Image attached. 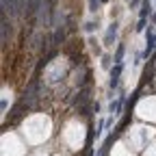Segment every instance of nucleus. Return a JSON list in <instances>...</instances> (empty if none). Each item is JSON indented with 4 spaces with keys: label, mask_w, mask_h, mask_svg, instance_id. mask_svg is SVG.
<instances>
[{
    "label": "nucleus",
    "mask_w": 156,
    "mask_h": 156,
    "mask_svg": "<svg viewBox=\"0 0 156 156\" xmlns=\"http://www.w3.org/2000/svg\"><path fill=\"white\" fill-rule=\"evenodd\" d=\"M2 13L5 15L9 13V17H17L24 13V9L20 5V0H2Z\"/></svg>",
    "instance_id": "nucleus-1"
},
{
    "label": "nucleus",
    "mask_w": 156,
    "mask_h": 156,
    "mask_svg": "<svg viewBox=\"0 0 156 156\" xmlns=\"http://www.w3.org/2000/svg\"><path fill=\"white\" fill-rule=\"evenodd\" d=\"M154 48H156V33L152 30V26H147V30H145V50L141 52V56L147 58L154 52Z\"/></svg>",
    "instance_id": "nucleus-2"
},
{
    "label": "nucleus",
    "mask_w": 156,
    "mask_h": 156,
    "mask_svg": "<svg viewBox=\"0 0 156 156\" xmlns=\"http://www.w3.org/2000/svg\"><path fill=\"white\" fill-rule=\"evenodd\" d=\"M117 30H119V24H117V22H113L108 28H106V33H104V46L106 48H111L113 44H115V39H117Z\"/></svg>",
    "instance_id": "nucleus-3"
},
{
    "label": "nucleus",
    "mask_w": 156,
    "mask_h": 156,
    "mask_svg": "<svg viewBox=\"0 0 156 156\" xmlns=\"http://www.w3.org/2000/svg\"><path fill=\"white\" fill-rule=\"evenodd\" d=\"M65 39V26H58V28H54V37H52V44L54 46H58Z\"/></svg>",
    "instance_id": "nucleus-4"
},
{
    "label": "nucleus",
    "mask_w": 156,
    "mask_h": 156,
    "mask_svg": "<svg viewBox=\"0 0 156 156\" xmlns=\"http://www.w3.org/2000/svg\"><path fill=\"white\" fill-rule=\"evenodd\" d=\"M124 54H126V46L119 44L117 50H115V54H113V63H124Z\"/></svg>",
    "instance_id": "nucleus-5"
},
{
    "label": "nucleus",
    "mask_w": 156,
    "mask_h": 156,
    "mask_svg": "<svg viewBox=\"0 0 156 156\" xmlns=\"http://www.w3.org/2000/svg\"><path fill=\"white\" fill-rule=\"evenodd\" d=\"M113 65H115V63H113V56H111V54H102V56H100V67H102V69L111 72Z\"/></svg>",
    "instance_id": "nucleus-6"
},
{
    "label": "nucleus",
    "mask_w": 156,
    "mask_h": 156,
    "mask_svg": "<svg viewBox=\"0 0 156 156\" xmlns=\"http://www.w3.org/2000/svg\"><path fill=\"white\" fill-rule=\"evenodd\" d=\"M152 5H150V0H143V7L139 11V17H152Z\"/></svg>",
    "instance_id": "nucleus-7"
},
{
    "label": "nucleus",
    "mask_w": 156,
    "mask_h": 156,
    "mask_svg": "<svg viewBox=\"0 0 156 156\" xmlns=\"http://www.w3.org/2000/svg\"><path fill=\"white\" fill-rule=\"evenodd\" d=\"M122 72H124V63H115L113 67H111V76L108 78H122Z\"/></svg>",
    "instance_id": "nucleus-8"
},
{
    "label": "nucleus",
    "mask_w": 156,
    "mask_h": 156,
    "mask_svg": "<svg viewBox=\"0 0 156 156\" xmlns=\"http://www.w3.org/2000/svg\"><path fill=\"white\" fill-rule=\"evenodd\" d=\"M7 35H9V20L2 13V44H7Z\"/></svg>",
    "instance_id": "nucleus-9"
},
{
    "label": "nucleus",
    "mask_w": 156,
    "mask_h": 156,
    "mask_svg": "<svg viewBox=\"0 0 156 156\" xmlns=\"http://www.w3.org/2000/svg\"><path fill=\"white\" fill-rule=\"evenodd\" d=\"M145 26H147V17H139V22H136L134 30H136V33H143V30H145Z\"/></svg>",
    "instance_id": "nucleus-10"
},
{
    "label": "nucleus",
    "mask_w": 156,
    "mask_h": 156,
    "mask_svg": "<svg viewBox=\"0 0 156 156\" xmlns=\"http://www.w3.org/2000/svg\"><path fill=\"white\" fill-rule=\"evenodd\" d=\"M100 5H102V0H89V11L95 13L98 9H100Z\"/></svg>",
    "instance_id": "nucleus-11"
},
{
    "label": "nucleus",
    "mask_w": 156,
    "mask_h": 156,
    "mask_svg": "<svg viewBox=\"0 0 156 156\" xmlns=\"http://www.w3.org/2000/svg\"><path fill=\"white\" fill-rule=\"evenodd\" d=\"M136 100H139V91H134L130 100H126V106H128V111H130V108L134 106V102H136Z\"/></svg>",
    "instance_id": "nucleus-12"
},
{
    "label": "nucleus",
    "mask_w": 156,
    "mask_h": 156,
    "mask_svg": "<svg viewBox=\"0 0 156 156\" xmlns=\"http://www.w3.org/2000/svg\"><path fill=\"white\" fill-rule=\"evenodd\" d=\"M95 28H98V24H95V22H85V30H87V33H93Z\"/></svg>",
    "instance_id": "nucleus-13"
},
{
    "label": "nucleus",
    "mask_w": 156,
    "mask_h": 156,
    "mask_svg": "<svg viewBox=\"0 0 156 156\" xmlns=\"http://www.w3.org/2000/svg\"><path fill=\"white\" fill-rule=\"evenodd\" d=\"M91 108H93V113H100L102 106H100V102H95V104H91Z\"/></svg>",
    "instance_id": "nucleus-14"
},
{
    "label": "nucleus",
    "mask_w": 156,
    "mask_h": 156,
    "mask_svg": "<svg viewBox=\"0 0 156 156\" xmlns=\"http://www.w3.org/2000/svg\"><path fill=\"white\" fill-rule=\"evenodd\" d=\"M113 117H115V115H111L108 119H106V128H113Z\"/></svg>",
    "instance_id": "nucleus-15"
},
{
    "label": "nucleus",
    "mask_w": 156,
    "mask_h": 156,
    "mask_svg": "<svg viewBox=\"0 0 156 156\" xmlns=\"http://www.w3.org/2000/svg\"><path fill=\"white\" fill-rule=\"evenodd\" d=\"M139 7V0H130V9H136Z\"/></svg>",
    "instance_id": "nucleus-16"
},
{
    "label": "nucleus",
    "mask_w": 156,
    "mask_h": 156,
    "mask_svg": "<svg viewBox=\"0 0 156 156\" xmlns=\"http://www.w3.org/2000/svg\"><path fill=\"white\" fill-rule=\"evenodd\" d=\"M150 22H152V26H156V11L152 13V17H150Z\"/></svg>",
    "instance_id": "nucleus-17"
},
{
    "label": "nucleus",
    "mask_w": 156,
    "mask_h": 156,
    "mask_svg": "<svg viewBox=\"0 0 156 156\" xmlns=\"http://www.w3.org/2000/svg\"><path fill=\"white\" fill-rule=\"evenodd\" d=\"M106 2H108V0H102V5H106Z\"/></svg>",
    "instance_id": "nucleus-18"
},
{
    "label": "nucleus",
    "mask_w": 156,
    "mask_h": 156,
    "mask_svg": "<svg viewBox=\"0 0 156 156\" xmlns=\"http://www.w3.org/2000/svg\"><path fill=\"white\" fill-rule=\"evenodd\" d=\"M126 2H130V0H126Z\"/></svg>",
    "instance_id": "nucleus-19"
}]
</instances>
